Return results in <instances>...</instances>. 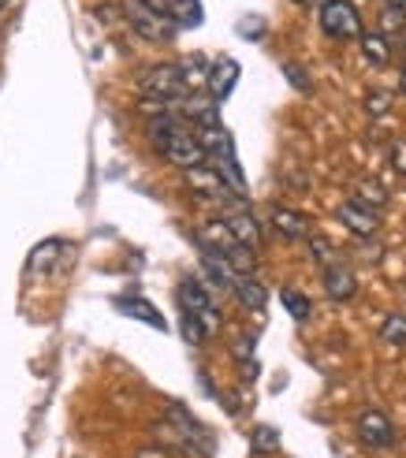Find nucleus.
Masks as SVG:
<instances>
[{
  "label": "nucleus",
  "mask_w": 406,
  "mask_h": 458,
  "mask_svg": "<svg viewBox=\"0 0 406 458\" xmlns=\"http://www.w3.org/2000/svg\"><path fill=\"white\" fill-rule=\"evenodd\" d=\"M123 19L131 22L134 34H142L146 41H156V45H168V41L179 34V27H175L172 15H161V12L146 8L142 0H123Z\"/></svg>",
  "instance_id": "f257e3e1"
},
{
  "label": "nucleus",
  "mask_w": 406,
  "mask_h": 458,
  "mask_svg": "<svg viewBox=\"0 0 406 458\" xmlns=\"http://www.w3.org/2000/svg\"><path fill=\"white\" fill-rule=\"evenodd\" d=\"M321 30L332 38V41H362V15H358V8L351 4V0H325L321 12Z\"/></svg>",
  "instance_id": "f03ea898"
},
{
  "label": "nucleus",
  "mask_w": 406,
  "mask_h": 458,
  "mask_svg": "<svg viewBox=\"0 0 406 458\" xmlns=\"http://www.w3.org/2000/svg\"><path fill=\"white\" fill-rule=\"evenodd\" d=\"M142 98H161V101H179L187 98V79H183V67L179 64H156L146 67L142 79H139Z\"/></svg>",
  "instance_id": "7ed1b4c3"
},
{
  "label": "nucleus",
  "mask_w": 406,
  "mask_h": 458,
  "mask_svg": "<svg viewBox=\"0 0 406 458\" xmlns=\"http://www.w3.org/2000/svg\"><path fill=\"white\" fill-rule=\"evenodd\" d=\"M179 306H183V313H194L201 325H206V332H216V328H220L216 306H213V299H209V291L201 287L198 280H183V287H179Z\"/></svg>",
  "instance_id": "20e7f679"
},
{
  "label": "nucleus",
  "mask_w": 406,
  "mask_h": 458,
  "mask_svg": "<svg viewBox=\"0 0 406 458\" xmlns=\"http://www.w3.org/2000/svg\"><path fill=\"white\" fill-rule=\"evenodd\" d=\"M358 437L373 451H388V447H395V425L388 414H380V410H362V414H358Z\"/></svg>",
  "instance_id": "39448f33"
},
{
  "label": "nucleus",
  "mask_w": 406,
  "mask_h": 458,
  "mask_svg": "<svg viewBox=\"0 0 406 458\" xmlns=\"http://www.w3.org/2000/svg\"><path fill=\"white\" fill-rule=\"evenodd\" d=\"M187 187L190 191H198L201 198H213V201H228V198H239L232 187H228V179H224L209 160L206 165H198V168H190L187 172Z\"/></svg>",
  "instance_id": "423d86ee"
},
{
  "label": "nucleus",
  "mask_w": 406,
  "mask_h": 458,
  "mask_svg": "<svg viewBox=\"0 0 406 458\" xmlns=\"http://www.w3.org/2000/svg\"><path fill=\"white\" fill-rule=\"evenodd\" d=\"M335 216L343 220V227L347 232H354L358 239H369V235H376L380 232V216H376V209H369V205H362V201H343L340 209H335Z\"/></svg>",
  "instance_id": "0eeeda50"
},
{
  "label": "nucleus",
  "mask_w": 406,
  "mask_h": 458,
  "mask_svg": "<svg viewBox=\"0 0 406 458\" xmlns=\"http://www.w3.org/2000/svg\"><path fill=\"white\" fill-rule=\"evenodd\" d=\"M268 220H273V227L283 235V239H291V242H302V239H313V224H309V216L306 213H299V209H287V205H273V213H268Z\"/></svg>",
  "instance_id": "6e6552de"
},
{
  "label": "nucleus",
  "mask_w": 406,
  "mask_h": 458,
  "mask_svg": "<svg viewBox=\"0 0 406 458\" xmlns=\"http://www.w3.org/2000/svg\"><path fill=\"white\" fill-rule=\"evenodd\" d=\"M235 82H239V64H235L232 56H220V60L209 67V94H213V101L220 105V101L235 89Z\"/></svg>",
  "instance_id": "1a4fd4ad"
},
{
  "label": "nucleus",
  "mask_w": 406,
  "mask_h": 458,
  "mask_svg": "<svg viewBox=\"0 0 406 458\" xmlns=\"http://www.w3.org/2000/svg\"><path fill=\"white\" fill-rule=\"evenodd\" d=\"M325 291H328V299H332V302H351L354 294H358L354 272H351L347 265H332V268H325Z\"/></svg>",
  "instance_id": "9d476101"
},
{
  "label": "nucleus",
  "mask_w": 406,
  "mask_h": 458,
  "mask_svg": "<svg viewBox=\"0 0 406 458\" xmlns=\"http://www.w3.org/2000/svg\"><path fill=\"white\" fill-rule=\"evenodd\" d=\"M201 268H206V276L213 280V287H220V291H235L239 272L232 268V261H228V258L213 254V250H201Z\"/></svg>",
  "instance_id": "9b49d317"
},
{
  "label": "nucleus",
  "mask_w": 406,
  "mask_h": 458,
  "mask_svg": "<svg viewBox=\"0 0 406 458\" xmlns=\"http://www.w3.org/2000/svg\"><path fill=\"white\" fill-rule=\"evenodd\" d=\"M224 224L232 227V235L242 242V246H250V250H261V227L250 213H242V209H232L228 216H224Z\"/></svg>",
  "instance_id": "f8f14e48"
},
{
  "label": "nucleus",
  "mask_w": 406,
  "mask_h": 458,
  "mask_svg": "<svg viewBox=\"0 0 406 458\" xmlns=\"http://www.w3.org/2000/svg\"><path fill=\"white\" fill-rule=\"evenodd\" d=\"M235 294H239V302L246 310H265V302H268V291L254 276H239L235 280Z\"/></svg>",
  "instance_id": "ddd939ff"
},
{
  "label": "nucleus",
  "mask_w": 406,
  "mask_h": 458,
  "mask_svg": "<svg viewBox=\"0 0 406 458\" xmlns=\"http://www.w3.org/2000/svg\"><path fill=\"white\" fill-rule=\"evenodd\" d=\"M362 53L369 64L385 67V64H392V41L385 34H362Z\"/></svg>",
  "instance_id": "4468645a"
},
{
  "label": "nucleus",
  "mask_w": 406,
  "mask_h": 458,
  "mask_svg": "<svg viewBox=\"0 0 406 458\" xmlns=\"http://www.w3.org/2000/svg\"><path fill=\"white\" fill-rule=\"evenodd\" d=\"M354 201L369 205V209H385V205H388V191L380 187L376 179H362V182H354Z\"/></svg>",
  "instance_id": "2eb2a0df"
},
{
  "label": "nucleus",
  "mask_w": 406,
  "mask_h": 458,
  "mask_svg": "<svg viewBox=\"0 0 406 458\" xmlns=\"http://www.w3.org/2000/svg\"><path fill=\"white\" fill-rule=\"evenodd\" d=\"M120 310H123L127 317H139V320H146V325H153V328L165 332V317L156 313L149 302H142V299H120Z\"/></svg>",
  "instance_id": "dca6fc26"
},
{
  "label": "nucleus",
  "mask_w": 406,
  "mask_h": 458,
  "mask_svg": "<svg viewBox=\"0 0 406 458\" xmlns=\"http://www.w3.org/2000/svg\"><path fill=\"white\" fill-rule=\"evenodd\" d=\"M283 306H287V313L295 317V320H306L309 313H313V302H309V294H302V291H295V287H283Z\"/></svg>",
  "instance_id": "f3484780"
},
{
  "label": "nucleus",
  "mask_w": 406,
  "mask_h": 458,
  "mask_svg": "<svg viewBox=\"0 0 406 458\" xmlns=\"http://www.w3.org/2000/svg\"><path fill=\"white\" fill-rule=\"evenodd\" d=\"M250 447H254L258 454H273V451H280V428H273V425H258V428H254V437H250Z\"/></svg>",
  "instance_id": "a211bd4d"
},
{
  "label": "nucleus",
  "mask_w": 406,
  "mask_h": 458,
  "mask_svg": "<svg viewBox=\"0 0 406 458\" xmlns=\"http://www.w3.org/2000/svg\"><path fill=\"white\" fill-rule=\"evenodd\" d=\"M380 339H385L388 347H406V317L392 313L385 325H380Z\"/></svg>",
  "instance_id": "6ab92c4d"
},
{
  "label": "nucleus",
  "mask_w": 406,
  "mask_h": 458,
  "mask_svg": "<svg viewBox=\"0 0 406 458\" xmlns=\"http://www.w3.org/2000/svg\"><path fill=\"white\" fill-rule=\"evenodd\" d=\"M376 34H385V38H399L402 30H406V12H399V8H385L380 12V19H376Z\"/></svg>",
  "instance_id": "aec40b11"
},
{
  "label": "nucleus",
  "mask_w": 406,
  "mask_h": 458,
  "mask_svg": "<svg viewBox=\"0 0 406 458\" xmlns=\"http://www.w3.org/2000/svg\"><path fill=\"white\" fill-rule=\"evenodd\" d=\"M309 246H313V261H317L321 268H332V265H343V258L335 254V246L328 242V239H321V235H313L309 239Z\"/></svg>",
  "instance_id": "412c9836"
},
{
  "label": "nucleus",
  "mask_w": 406,
  "mask_h": 458,
  "mask_svg": "<svg viewBox=\"0 0 406 458\" xmlns=\"http://www.w3.org/2000/svg\"><path fill=\"white\" fill-rule=\"evenodd\" d=\"M172 19H175V27H198L201 22V4L198 0H179V4L172 8Z\"/></svg>",
  "instance_id": "4be33fe9"
},
{
  "label": "nucleus",
  "mask_w": 406,
  "mask_h": 458,
  "mask_svg": "<svg viewBox=\"0 0 406 458\" xmlns=\"http://www.w3.org/2000/svg\"><path fill=\"white\" fill-rule=\"evenodd\" d=\"M179 328H183V339L190 343V347H201V343H206V325H201V320L194 317V313H179Z\"/></svg>",
  "instance_id": "5701e85b"
},
{
  "label": "nucleus",
  "mask_w": 406,
  "mask_h": 458,
  "mask_svg": "<svg viewBox=\"0 0 406 458\" xmlns=\"http://www.w3.org/2000/svg\"><path fill=\"white\" fill-rule=\"evenodd\" d=\"M56 254H60V242H56V239L41 242V246L34 250V254H30V265H27V268H30V272H45V268L53 265V258H56Z\"/></svg>",
  "instance_id": "b1692460"
},
{
  "label": "nucleus",
  "mask_w": 406,
  "mask_h": 458,
  "mask_svg": "<svg viewBox=\"0 0 406 458\" xmlns=\"http://www.w3.org/2000/svg\"><path fill=\"white\" fill-rule=\"evenodd\" d=\"M366 112L369 116H385V112H392V94L388 89H373V94L366 98Z\"/></svg>",
  "instance_id": "393cba45"
},
{
  "label": "nucleus",
  "mask_w": 406,
  "mask_h": 458,
  "mask_svg": "<svg viewBox=\"0 0 406 458\" xmlns=\"http://www.w3.org/2000/svg\"><path fill=\"white\" fill-rule=\"evenodd\" d=\"M283 75H287V82L295 86V89H302V94H309V89H313L309 79L302 75V67H299V64H283Z\"/></svg>",
  "instance_id": "a878e982"
},
{
  "label": "nucleus",
  "mask_w": 406,
  "mask_h": 458,
  "mask_svg": "<svg viewBox=\"0 0 406 458\" xmlns=\"http://www.w3.org/2000/svg\"><path fill=\"white\" fill-rule=\"evenodd\" d=\"M392 168L406 175V142H395L392 146Z\"/></svg>",
  "instance_id": "bb28decb"
},
{
  "label": "nucleus",
  "mask_w": 406,
  "mask_h": 458,
  "mask_svg": "<svg viewBox=\"0 0 406 458\" xmlns=\"http://www.w3.org/2000/svg\"><path fill=\"white\" fill-rule=\"evenodd\" d=\"M146 8H153V12H161V15H172V8L179 4V0H142Z\"/></svg>",
  "instance_id": "cd10ccee"
},
{
  "label": "nucleus",
  "mask_w": 406,
  "mask_h": 458,
  "mask_svg": "<svg viewBox=\"0 0 406 458\" xmlns=\"http://www.w3.org/2000/svg\"><path fill=\"white\" fill-rule=\"evenodd\" d=\"M261 30H265L261 19H242V22H239V34H254V38H258Z\"/></svg>",
  "instance_id": "c85d7f7f"
},
{
  "label": "nucleus",
  "mask_w": 406,
  "mask_h": 458,
  "mask_svg": "<svg viewBox=\"0 0 406 458\" xmlns=\"http://www.w3.org/2000/svg\"><path fill=\"white\" fill-rule=\"evenodd\" d=\"M235 354H239V358H250V354H254V335H239Z\"/></svg>",
  "instance_id": "c756f323"
},
{
  "label": "nucleus",
  "mask_w": 406,
  "mask_h": 458,
  "mask_svg": "<svg viewBox=\"0 0 406 458\" xmlns=\"http://www.w3.org/2000/svg\"><path fill=\"white\" fill-rule=\"evenodd\" d=\"M134 458H168V451H161V447H142Z\"/></svg>",
  "instance_id": "7c9ffc66"
},
{
  "label": "nucleus",
  "mask_w": 406,
  "mask_h": 458,
  "mask_svg": "<svg viewBox=\"0 0 406 458\" xmlns=\"http://www.w3.org/2000/svg\"><path fill=\"white\" fill-rule=\"evenodd\" d=\"M385 8H399V12H406V0H385Z\"/></svg>",
  "instance_id": "2f4dec72"
},
{
  "label": "nucleus",
  "mask_w": 406,
  "mask_h": 458,
  "mask_svg": "<svg viewBox=\"0 0 406 458\" xmlns=\"http://www.w3.org/2000/svg\"><path fill=\"white\" fill-rule=\"evenodd\" d=\"M399 89H402V94H406V64L399 67Z\"/></svg>",
  "instance_id": "473e14b6"
},
{
  "label": "nucleus",
  "mask_w": 406,
  "mask_h": 458,
  "mask_svg": "<svg viewBox=\"0 0 406 458\" xmlns=\"http://www.w3.org/2000/svg\"><path fill=\"white\" fill-rule=\"evenodd\" d=\"M295 4H313V0H295Z\"/></svg>",
  "instance_id": "72a5a7b5"
},
{
  "label": "nucleus",
  "mask_w": 406,
  "mask_h": 458,
  "mask_svg": "<svg viewBox=\"0 0 406 458\" xmlns=\"http://www.w3.org/2000/svg\"><path fill=\"white\" fill-rule=\"evenodd\" d=\"M4 4H8V0H0V8H4Z\"/></svg>",
  "instance_id": "f704fd0d"
},
{
  "label": "nucleus",
  "mask_w": 406,
  "mask_h": 458,
  "mask_svg": "<svg viewBox=\"0 0 406 458\" xmlns=\"http://www.w3.org/2000/svg\"><path fill=\"white\" fill-rule=\"evenodd\" d=\"M402 49H406V41H402Z\"/></svg>",
  "instance_id": "c9c22d12"
}]
</instances>
